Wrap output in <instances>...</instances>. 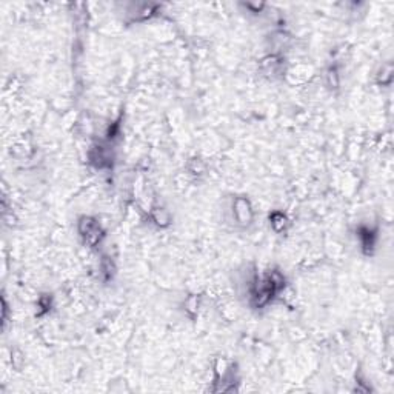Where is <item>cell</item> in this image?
I'll return each mask as SVG.
<instances>
[{"label":"cell","mask_w":394,"mask_h":394,"mask_svg":"<svg viewBox=\"0 0 394 394\" xmlns=\"http://www.w3.org/2000/svg\"><path fill=\"white\" fill-rule=\"evenodd\" d=\"M153 219L157 225H163V223L168 222V216L163 212V209H154L153 211Z\"/></svg>","instance_id":"5b68a950"},{"label":"cell","mask_w":394,"mask_h":394,"mask_svg":"<svg viewBox=\"0 0 394 394\" xmlns=\"http://www.w3.org/2000/svg\"><path fill=\"white\" fill-rule=\"evenodd\" d=\"M270 223H271V228L276 231V232H280L283 231L286 227H288V219L280 211H274L273 214L270 216Z\"/></svg>","instance_id":"3957f363"},{"label":"cell","mask_w":394,"mask_h":394,"mask_svg":"<svg viewBox=\"0 0 394 394\" xmlns=\"http://www.w3.org/2000/svg\"><path fill=\"white\" fill-rule=\"evenodd\" d=\"M197 306H199V299H197L196 296H191L189 299L185 302V310H186L189 314H193V316L197 314V310H199Z\"/></svg>","instance_id":"277c9868"},{"label":"cell","mask_w":394,"mask_h":394,"mask_svg":"<svg viewBox=\"0 0 394 394\" xmlns=\"http://www.w3.org/2000/svg\"><path fill=\"white\" fill-rule=\"evenodd\" d=\"M232 216L236 219V222L239 225H243L247 227L253 222L254 219V211H253V207L250 204L248 199L245 197H239L234 200V205H232Z\"/></svg>","instance_id":"7a4b0ae2"},{"label":"cell","mask_w":394,"mask_h":394,"mask_svg":"<svg viewBox=\"0 0 394 394\" xmlns=\"http://www.w3.org/2000/svg\"><path fill=\"white\" fill-rule=\"evenodd\" d=\"M79 232L83 237L85 243L90 245V247H95L97 243H100L103 237V231L100 228V223L93 219V217H82L79 220Z\"/></svg>","instance_id":"6da1fadb"}]
</instances>
